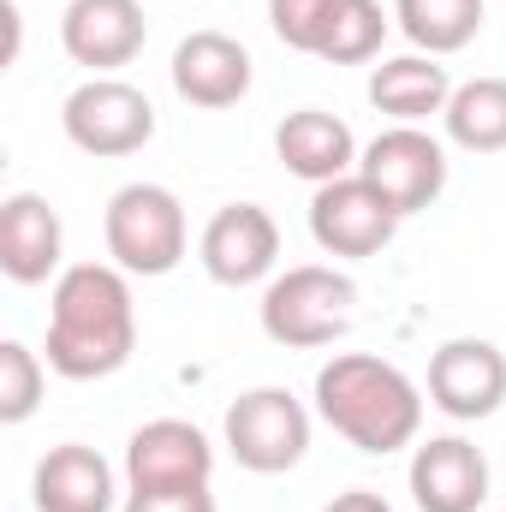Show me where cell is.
<instances>
[{"instance_id":"obj_1","label":"cell","mask_w":506,"mask_h":512,"mask_svg":"<svg viewBox=\"0 0 506 512\" xmlns=\"http://www.w3.org/2000/svg\"><path fill=\"white\" fill-rule=\"evenodd\" d=\"M131 346H137V310L126 268L114 262L60 268L48 304V370L66 382H102L126 370Z\"/></svg>"},{"instance_id":"obj_2","label":"cell","mask_w":506,"mask_h":512,"mask_svg":"<svg viewBox=\"0 0 506 512\" xmlns=\"http://www.w3.org/2000/svg\"><path fill=\"white\" fill-rule=\"evenodd\" d=\"M316 411L322 423L352 441L358 453H399L423 429V393L417 382L370 352H340L316 370Z\"/></svg>"},{"instance_id":"obj_3","label":"cell","mask_w":506,"mask_h":512,"mask_svg":"<svg viewBox=\"0 0 506 512\" xmlns=\"http://www.w3.org/2000/svg\"><path fill=\"white\" fill-rule=\"evenodd\" d=\"M352 310H358L352 274L322 268V262H298V268L268 280V292H262V334L274 346L316 352V346H334L352 328Z\"/></svg>"},{"instance_id":"obj_4","label":"cell","mask_w":506,"mask_h":512,"mask_svg":"<svg viewBox=\"0 0 506 512\" xmlns=\"http://www.w3.org/2000/svg\"><path fill=\"white\" fill-rule=\"evenodd\" d=\"M102 239H108V256L114 268L126 274H173L185 262V209L167 185H120L108 197V215H102Z\"/></svg>"},{"instance_id":"obj_5","label":"cell","mask_w":506,"mask_h":512,"mask_svg":"<svg viewBox=\"0 0 506 512\" xmlns=\"http://www.w3.org/2000/svg\"><path fill=\"white\" fill-rule=\"evenodd\" d=\"M227 453L256 471V477H280L310 453V411L286 393V387H251L227 405Z\"/></svg>"},{"instance_id":"obj_6","label":"cell","mask_w":506,"mask_h":512,"mask_svg":"<svg viewBox=\"0 0 506 512\" xmlns=\"http://www.w3.org/2000/svg\"><path fill=\"white\" fill-rule=\"evenodd\" d=\"M60 126L72 137V149H84L96 161H120V155H137L155 137V108L126 78H90L66 96Z\"/></svg>"},{"instance_id":"obj_7","label":"cell","mask_w":506,"mask_h":512,"mask_svg":"<svg viewBox=\"0 0 506 512\" xmlns=\"http://www.w3.org/2000/svg\"><path fill=\"white\" fill-rule=\"evenodd\" d=\"M399 209L381 197L364 173H346L334 185H316L310 197V239L328 256H376L399 233Z\"/></svg>"},{"instance_id":"obj_8","label":"cell","mask_w":506,"mask_h":512,"mask_svg":"<svg viewBox=\"0 0 506 512\" xmlns=\"http://www.w3.org/2000/svg\"><path fill=\"white\" fill-rule=\"evenodd\" d=\"M215 477V447L197 423L185 417H155L126 441V483L131 495H161V489H209Z\"/></svg>"},{"instance_id":"obj_9","label":"cell","mask_w":506,"mask_h":512,"mask_svg":"<svg viewBox=\"0 0 506 512\" xmlns=\"http://www.w3.org/2000/svg\"><path fill=\"white\" fill-rule=\"evenodd\" d=\"M358 173L376 185L399 215H417V209H429L447 191V149L423 126H393L358 155Z\"/></svg>"},{"instance_id":"obj_10","label":"cell","mask_w":506,"mask_h":512,"mask_svg":"<svg viewBox=\"0 0 506 512\" xmlns=\"http://www.w3.org/2000/svg\"><path fill=\"white\" fill-rule=\"evenodd\" d=\"M429 405L453 423H483L506 405V352L495 340H447L429 358Z\"/></svg>"},{"instance_id":"obj_11","label":"cell","mask_w":506,"mask_h":512,"mask_svg":"<svg viewBox=\"0 0 506 512\" xmlns=\"http://www.w3.org/2000/svg\"><path fill=\"white\" fill-rule=\"evenodd\" d=\"M197 256H203L215 286H256L280 262V227L262 203H227V209L209 215Z\"/></svg>"},{"instance_id":"obj_12","label":"cell","mask_w":506,"mask_h":512,"mask_svg":"<svg viewBox=\"0 0 506 512\" xmlns=\"http://www.w3.org/2000/svg\"><path fill=\"white\" fill-rule=\"evenodd\" d=\"M143 42H149V24H143L137 0H72L60 18V48L78 66H90L96 78L131 66L143 54Z\"/></svg>"},{"instance_id":"obj_13","label":"cell","mask_w":506,"mask_h":512,"mask_svg":"<svg viewBox=\"0 0 506 512\" xmlns=\"http://www.w3.org/2000/svg\"><path fill=\"white\" fill-rule=\"evenodd\" d=\"M417 512H477L489 501V459L465 435H435L411 453Z\"/></svg>"},{"instance_id":"obj_14","label":"cell","mask_w":506,"mask_h":512,"mask_svg":"<svg viewBox=\"0 0 506 512\" xmlns=\"http://www.w3.org/2000/svg\"><path fill=\"white\" fill-rule=\"evenodd\" d=\"M173 90L191 108H233L251 96V54L227 30H191L173 48Z\"/></svg>"},{"instance_id":"obj_15","label":"cell","mask_w":506,"mask_h":512,"mask_svg":"<svg viewBox=\"0 0 506 512\" xmlns=\"http://www.w3.org/2000/svg\"><path fill=\"white\" fill-rule=\"evenodd\" d=\"M60 251H66V227H60L54 203L36 191H12L0 203V268H6V280L42 286L60 268Z\"/></svg>"},{"instance_id":"obj_16","label":"cell","mask_w":506,"mask_h":512,"mask_svg":"<svg viewBox=\"0 0 506 512\" xmlns=\"http://www.w3.org/2000/svg\"><path fill=\"white\" fill-rule=\"evenodd\" d=\"M274 155H280L286 173H298L310 185H334V179L358 173V137H352V126L322 114V108L286 114L280 131H274Z\"/></svg>"},{"instance_id":"obj_17","label":"cell","mask_w":506,"mask_h":512,"mask_svg":"<svg viewBox=\"0 0 506 512\" xmlns=\"http://www.w3.org/2000/svg\"><path fill=\"white\" fill-rule=\"evenodd\" d=\"M30 489L36 512H114V465L84 441H60L42 453Z\"/></svg>"},{"instance_id":"obj_18","label":"cell","mask_w":506,"mask_h":512,"mask_svg":"<svg viewBox=\"0 0 506 512\" xmlns=\"http://www.w3.org/2000/svg\"><path fill=\"white\" fill-rule=\"evenodd\" d=\"M370 102H376V114L399 120V126H423L429 114H447L453 78L435 54H399L370 72Z\"/></svg>"},{"instance_id":"obj_19","label":"cell","mask_w":506,"mask_h":512,"mask_svg":"<svg viewBox=\"0 0 506 512\" xmlns=\"http://www.w3.org/2000/svg\"><path fill=\"white\" fill-rule=\"evenodd\" d=\"M399 30L411 36L417 54H459L483 30V0H393Z\"/></svg>"},{"instance_id":"obj_20","label":"cell","mask_w":506,"mask_h":512,"mask_svg":"<svg viewBox=\"0 0 506 512\" xmlns=\"http://www.w3.org/2000/svg\"><path fill=\"white\" fill-rule=\"evenodd\" d=\"M447 137L471 155H501L506 149V78H471L447 102Z\"/></svg>"},{"instance_id":"obj_21","label":"cell","mask_w":506,"mask_h":512,"mask_svg":"<svg viewBox=\"0 0 506 512\" xmlns=\"http://www.w3.org/2000/svg\"><path fill=\"white\" fill-rule=\"evenodd\" d=\"M381 42H387L381 0H340V12H334V24L322 36V54L316 60H328V66H364V60L381 54Z\"/></svg>"},{"instance_id":"obj_22","label":"cell","mask_w":506,"mask_h":512,"mask_svg":"<svg viewBox=\"0 0 506 512\" xmlns=\"http://www.w3.org/2000/svg\"><path fill=\"white\" fill-rule=\"evenodd\" d=\"M42 358L24 340H0V423H24L42 405Z\"/></svg>"},{"instance_id":"obj_23","label":"cell","mask_w":506,"mask_h":512,"mask_svg":"<svg viewBox=\"0 0 506 512\" xmlns=\"http://www.w3.org/2000/svg\"><path fill=\"white\" fill-rule=\"evenodd\" d=\"M334 12H340V0H268L274 36L298 54H322V36H328Z\"/></svg>"},{"instance_id":"obj_24","label":"cell","mask_w":506,"mask_h":512,"mask_svg":"<svg viewBox=\"0 0 506 512\" xmlns=\"http://www.w3.org/2000/svg\"><path fill=\"white\" fill-rule=\"evenodd\" d=\"M126 512H215L209 489H161V495H126Z\"/></svg>"},{"instance_id":"obj_25","label":"cell","mask_w":506,"mask_h":512,"mask_svg":"<svg viewBox=\"0 0 506 512\" xmlns=\"http://www.w3.org/2000/svg\"><path fill=\"white\" fill-rule=\"evenodd\" d=\"M322 512H393V507L381 501L376 489H346V495H334Z\"/></svg>"}]
</instances>
